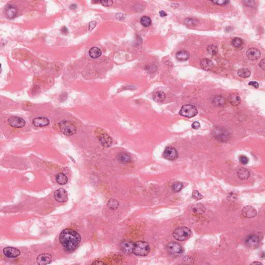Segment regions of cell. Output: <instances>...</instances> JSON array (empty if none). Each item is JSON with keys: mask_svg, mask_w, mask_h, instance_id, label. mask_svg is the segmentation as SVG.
I'll return each instance as SVG.
<instances>
[{"mask_svg": "<svg viewBox=\"0 0 265 265\" xmlns=\"http://www.w3.org/2000/svg\"><path fill=\"white\" fill-rule=\"evenodd\" d=\"M159 13H160V16L162 17H164L167 15V13L164 11H161Z\"/></svg>", "mask_w": 265, "mask_h": 265, "instance_id": "cell-48", "label": "cell"}, {"mask_svg": "<svg viewBox=\"0 0 265 265\" xmlns=\"http://www.w3.org/2000/svg\"><path fill=\"white\" fill-rule=\"evenodd\" d=\"M61 32L64 34H67L68 32H69V31H68L67 27H63L61 28Z\"/></svg>", "mask_w": 265, "mask_h": 265, "instance_id": "cell-47", "label": "cell"}, {"mask_svg": "<svg viewBox=\"0 0 265 265\" xmlns=\"http://www.w3.org/2000/svg\"><path fill=\"white\" fill-rule=\"evenodd\" d=\"M240 162H241L242 164L246 165L249 162V159L247 157L245 156H241L239 158Z\"/></svg>", "mask_w": 265, "mask_h": 265, "instance_id": "cell-39", "label": "cell"}, {"mask_svg": "<svg viewBox=\"0 0 265 265\" xmlns=\"http://www.w3.org/2000/svg\"><path fill=\"white\" fill-rule=\"evenodd\" d=\"M238 177L241 180H246L250 176V173L247 169L245 168H241L237 171Z\"/></svg>", "mask_w": 265, "mask_h": 265, "instance_id": "cell-22", "label": "cell"}, {"mask_svg": "<svg viewBox=\"0 0 265 265\" xmlns=\"http://www.w3.org/2000/svg\"><path fill=\"white\" fill-rule=\"evenodd\" d=\"M238 75L242 78H247L250 76L251 72L247 69H241L238 70Z\"/></svg>", "mask_w": 265, "mask_h": 265, "instance_id": "cell-31", "label": "cell"}, {"mask_svg": "<svg viewBox=\"0 0 265 265\" xmlns=\"http://www.w3.org/2000/svg\"><path fill=\"white\" fill-rule=\"evenodd\" d=\"M9 125L14 128H22L26 125V121L21 117L13 116L8 119Z\"/></svg>", "mask_w": 265, "mask_h": 265, "instance_id": "cell-8", "label": "cell"}, {"mask_svg": "<svg viewBox=\"0 0 265 265\" xmlns=\"http://www.w3.org/2000/svg\"><path fill=\"white\" fill-rule=\"evenodd\" d=\"M213 135L214 138L221 142H227L230 137V134L228 131L224 127H221L214 129L213 131Z\"/></svg>", "mask_w": 265, "mask_h": 265, "instance_id": "cell-5", "label": "cell"}, {"mask_svg": "<svg viewBox=\"0 0 265 265\" xmlns=\"http://www.w3.org/2000/svg\"><path fill=\"white\" fill-rule=\"evenodd\" d=\"M77 5L75 4H72L69 6V8L71 9H76Z\"/></svg>", "mask_w": 265, "mask_h": 265, "instance_id": "cell-49", "label": "cell"}, {"mask_svg": "<svg viewBox=\"0 0 265 265\" xmlns=\"http://www.w3.org/2000/svg\"><path fill=\"white\" fill-rule=\"evenodd\" d=\"M192 127L193 129H200V122L197 121H195L194 122H193V123L192 125Z\"/></svg>", "mask_w": 265, "mask_h": 265, "instance_id": "cell-41", "label": "cell"}, {"mask_svg": "<svg viewBox=\"0 0 265 265\" xmlns=\"http://www.w3.org/2000/svg\"><path fill=\"white\" fill-rule=\"evenodd\" d=\"M150 251V247L147 242L137 241L134 244L132 253L136 256H145L149 254Z\"/></svg>", "mask_w": 265, "mask_h": 265, "instance_id": "cell-2", "label": "cell"}, {"mask_svg": "<svg viewBox=\"0 0 265 265\" xmlns=\"http://www.w3.org/2000/svg\"><path fill=\"white\" fill-rule=\"evenodd\" d=\"M163 156L168 160L174 161L178 158V153L176 149L172 147H168L163 153Z\"/></svg>", "mask_w": 265, "mask_h": 265, "instance_id": "cell-9", "label": "cell"}, {"mask_svg": "<svg viewBox=\"0 0 265 265\" xmlns=\"http://www.w3.org/2000/svg\"><path fill=\"white\" fill-rule=\"evenodd\" d=\"M191 235L190 229L185 226L177 228L173 232V237L175 239L179 241H183L188 239Z\"/></svg>", "mask_w": 265, "mask_h": 265, "instance_id": "cell-3", "label": "cell"}, {"mask_svg": "<svg viewBox=\"0 0 265 265\" xmlns=\"http://www.w3.org/2000/svg\"><path fill=\"white\" fill-rule=\"evenodd\" d=\"M56 180L58 184L60 185H65L68 182V178L63 173H60L56 175Z\"/></svg>", "mask_w": 265, "mask_h": 265, "instance_id": "cell-24", "label": "cell"}, {"mask_svg": "<svg viewBox=\"0 0 265 265\" xmlns=\"http://www.w3.org/2000/svg\"><path fill=\"white\" fill-rule=\"evenodd\" d=\"M228 101L229 103L234 106H238L241 102L240 96L238 93H231L228 97Z\"/></svg>", "mask_w": 265, "mask_h": 265, "instance_id": "cell-19", "label": "cell"}, {"mask_svg": "<svg viewBox=\"0 0 265 265\" xmlns=\"http://www.w3.org/2000/svg\"><path fill=\"white\" fill-rule=\"evenodd\" d=\"M252 265H263V263H260V262H254V263H252Z\"/></svg>", "mask_w": 265, "mask_h": 265, "instance_id": "cell-50", "label": "cell"}, {"mask_svg": "<svg viewBox=\"0 0 265 265\" xmlns=\"http://www.w3.org/2000/svg\"><path fill=\"white\" fill-rule=\"evenodd\" d=\"M118 160L122 163H127L131 161V156L126 153H121L118 155Z\"/></svg>", "mask_w": 265, "mask_h": 265, "instance_id": "cell-29", "label": "cell"}, {"mask_svg": "<svg viewBox=\"0 0 265 265\" xmlns=\"http://www.w3.org/2000/svg\"><path fill=\"white\" fill-rule=\"evenodd\" d=\"M248 85H251V86L254 87L255 88H258L259 87V84H258L257 82L250 81L249 82Z\"/></svg>", "mask_w": 265, "mask_h": 265, "instance_id": "cell-43", "label": "cell"}, {"mask_svg": "<svg viewBox=\"0 0 265 265\" xmlns=\"http://www.w3.org/2000/svg\"><path fill=\"white\" fill-rule=\"evenodd\" d=\"M49 119L43 117L35 118L33 121V125L36 127H44L49 125Z\"/></svg>", "mask_w": 265, "mask_h": 265, "instance_id": "cell-17", "label": "cell"}, {"mask_svg": "<svg viewBox=\"0 0 265 265\" xmlns=\"http://www.w3.org/2000/svg\"><path fill=\"white\" fill-rule=\"evenodd\" d=\"M55 198L59 203H64L68 200L67 191L63 188H60L55 191Z\"/></svg>", "mask_w": 265, "mask_h": 265, "instance_id": "cell-11", "label": "cell"}, {"mask_svg": "<svg viewBox=\"0 0 265 265\" xmlns=\"http://www.w3.org/2000/svg\"><path fill=\"white\" fill-rule=\"evenodd\" d=\"M37 260L38 265H47L51 263L52 256L50 254L48 253H43L38 255Z\"/></svg>", "mask_w": 265, "mask_h": 265, "instance_id": "cell-13", "label": "cell"}, {"mask_svg": "<svg viewBox=\"0 0 265 265\" xmlns=\"http://www.w3.org/2000/svg\"><path fill=\"white\" fill-rule=\"evenodd\" d=\"M96 24V22H95V21H92V22H90V23L89 24V31L92 30L95 27Z\"/></svg>", "mask_w": 265, "mask_h": 265, "instance_id": "cell-42", "label": "cell"}, {"mask_svg": "<svg viewBox=\"0 0 265 265\" xmlns=\"http://www.w3.org/2000/svg\"><path fill=\"white\" fill-rule=\"evenodd\" d=\"M165 94L162 91H159V92L155 93L153 95V100L155 102H158V103H162V102H163L165 98Z\"/></svg>", "mask_w": 265, "mask_h": 265, "instance_id": "cell-27", "label": "cell"}, {"mask_svg": "<svg viewBox=\"0 0 265 265\" xmlns=\"http://www.w3.org/2000/svg\"><path fill=\"white\" fill-rule=\"evenodd\" d=\"M166 250L173 256H179L183 253V248L181 245L176 242H171L168 243Z\"/></svg>", "mask_w": 265, "mask_h": 265, "instance_id": "cell-7", "label": "cell"}, {"mask_svg": "<svg viewBox=\"0 0 265 265\" xmlns=\"http://www.w3.org/2000/svg\"><path fill=\"white\" fill-rule=\"evenodd\" d=\"M192 197L195 200H200L203 198V196H202V195L198 191H194L193 192Z\"/></svg>", "mask_w": 265, "mask_h": 265, "instance_id": "cell-37", "label": "cell"}, {"mask_svg": "<svg viewBox=\"0 0 265 265\" xmlns=\"http://www.w3.org/2000/svg\"><path fill=\"white\" fill-rule=\"evenodd\" d=\"M179 113L181 116L191 118L196 116L198 113V111L194 106L188 104L184 105L181 107Z\"/></svg>", "mask_w": 265, "mask_h": 265, "instance_id": "cell-6", "label": "cell"}, {"mask_svg": "<svg viewBox=\"0 0 265 265\" xmlns=\"http://www.w3.org/2000/svg\"><path fill=\"white\" fill-rule=\"evenodd\" d=\"M119 206V203L115 199H110L107 203V207L111 210H116Z\"/></svg>", "mask_w": 265, "mask_h": 265, "instance_id": "cell-28", "label": "cell"}, {"mask_svg": "<svg viewBox=\"0 0 265 265\" xmlns=\"http://www.w3.org/2000/svg\"><path fill=\"white\" fill-rule=\"evenodd\" d=\"M200 66L205 71H210L214 67V64L212 61L209 59L204 58L200 60Z\"/></svg>", "mask_w": 265, "mask_h": 265, "instance_id": "cell-18", "label": "cell"}, {"mask_svg": "<svg viewBox=\"0 0 265 265\" xmlns=\"http://www.w3.org/2000/svg\"><path fill=\"white\" fill-rule=\"evenodd\" d=\"M140 22L144 27H148L152 24V21L149 17L143 16L142 17V18L140 19Z\"/></svg>", "mask_w": 265, "mask_h": 265, "instance_id": "cell-32", "label": "cell"}, {"mask_svg": "<svg viewBox=\"0 0 265 265\" xmlns=\"http://www.w3.org/2000/svg\"><path fill=\"white\" fill-rule=\"evenodd\" d=\"M213 102L216 105H223L225 103V100L222 96H216L215 97Z\"/></svg>", "mask_w": 265, "mask_h": 265, "instance_id": "cell-34", "label": "cell"}, {"mask_svg": "<svg viewBox=\"0 0 265 265\" xmlns=\"http://www.w3.org/2000/svg\"><path fill=\"white\" fill-rule=\"evenodd\" d=\"M5 15L8 18H14L17 16V10L15 6L8 5L5 8Z\"/></svg>", "mask_w": 265, "mask_h": 265, "instance_id": "cell-21", "label": "cell"}, {"mask_svg": "<svg viewBox=\"0 0 265 265\" xmlns=\"http://www.w3.org/2000/svg\"><path fill=\"white\" fill-rule=\"evenodd\" d=\"M211 2H212L213 3L216 4L217 5L222 6L227 5V4L229 3V1H221V0L220 1H212Z\"/></svg>", "mask_w": 265, "mask_h": 265, "instance_id": "cell-36", "label": "cell"}, {"mask_svg": "<svg viewBox=\"0 0 265 265\" xmlns=\"http://www.w3.org/2000/svg\"><path fill=\"white\" fill-rule=\"evenodd\" d=\"M207 51L208 53L212 56L216 55L218 53V47L215 45L212 44L208 46L207 48Z\"/></svg>", "mask_w": 265, "mask_h": 265, "instance_id": "cell-30", "label": "cell"}, {"mask_svg": "<svg viewBox=\"0 0 265 265\" xmlns=\"http://www.w3.org/2000/svg\"><path fill=\"white\" fill-rule=\"evenodd\" d=\"M3 252L4 255L8 258L17 257L20 254V251L18 249L11 247H5Z\"/></svg>", "mask_w": 265, "mask_h": 265, "instance_id": "cell-12", "label": "cell"}, {"mask_svg": "<svg viewBox=\"0 0 265 265\" xmlns=\"http://www.w3.org/2000/svg\"><path fill=\"white\" fill-rule=\"evenodd\" d=\"M186 24L187 25H190V26H194L195 24H196V21L193 19H187L185 20Z\"/></svg>", "mask_w": 265, "mask_h": 265, "instance_id": "cell-40", "label": "cell"}, {"mask_svg": "<svg viewBox=\"0 0 265 265\" xmlns=\"http://www.w3.org/2000/svg\"><path fill=\"white\" fill-rule=\"evenodd\" d=\"M60 130L63 134L66 136H72L76 132V126L71 122L63 120L59 123Z\"/></svg>", "mask_w": 265, "mask_h": 265, "instance_id": "cell-4", "label": "cell"}, {"mask_svg": "<svg viewBox=\"0 0 265 265\" xmlns=\"http://www.w3.org/2000/svg\"><path fill=\"white\" fill-rule=\"evenodd\" d=\"M134 244L132 241H125L122 242L120 247L121 250L127 254H129L131 253H132V249L134 247Z\"/></svg>", "mask_w": 265, "mask_h": 265, "instance_id": "cell-20", "label": "cell"}, {"mask_svg": "<svg viewBox=\"0 0 265 265\" xmlns=\"http://www.w3.org/2000/svg\"><path fill=\"white\" fill-rule=\"evenodd\" d=\"M102 51L97 47H93L89 50V55L93 59H96L102 55Z\"/></svg>", "mask_w": 265, "mask_h": 265, "instance_id": "cell-23", "label": "cell"}, {"mask_svg": "<svg viewBox=\"0 0 265 265\" xmlns=\"http://www.w3.org/2000/svg\"><path fill=\"white\" fill-rule=\"evenodd\" d=\"M184 187V184L181 182H176L172 185V190L174 192H178L181 191Z\"/></svg>", "mask_w": 265, "mask_h": 265, "instance_id": "cell-35", "label": "cell"}, {"mask_svg": "<svg viewBox=\"0 0 265 265\" xmlns=\"http://www.w3.org/2000/svg\"><path fill=\"white\" fill-rule=\"evenodd\" d=\"M246 245L250 248H256L259 245L260 239L256 235H250L247 236L245 240Z\"/></svg>", "mask_w": 265, "mask_h": 265, "instance_id": "cell-10", "label": "cell"}, {"mask_svg": "<svg viewBox=\"0 0 265 265\" xmlns=\"http://www.w3.org/2000/svg\"><path fill=\"white\" fill-rule=\"evenodd\" d=\"M193 212L196 214H202L205 212L206 208L201 203H198L193 207Z\"/></svg>", "mask_w": 265, "mask_h": 265, "instance_id": "cell-26", "label": "cell"}, {"mask_svg": "<svg viewBox=\"0 0 265 265\" xmlns=\"http://www.w3.org/2000/svg\"><path fill=\"white\" fill-rule=\"evenodd\" d=\"M81 240L80 234L76 231L71 229H64L59 236L60 243L68 252L73 251L76 249Z\"/></svg>", "mask_w": 265, "mask_h": 265, "instance_id": "cell-1", "label": "cell"}, {"mask_svg": "<svg viewBox=\"0 0 265 265\" xmlns=\"http://www.w3.org/2000/svg\"><path fill=\"white\" fill-rule=\"evenodd\" d=\"M257 211L254 209V208L250 206H247L246 207H244L242 210V214L245 218H254L257 216Z\"/></svg>", "mask_w": 265, "mask_h": 265, "instance_id": "cell-14", "label": "cell"}, {"mask_svg": "<svg viewBox=\"0 0 265 265\" xmlns=\"http://www.w3.org/2000/svg\"><path fill=\"white\" fill-rule=\"evenodd\" d=\"M92 264L93 265H106V264H107V263H104L103 261L96 260V261H94V262Z\"/></svg>", "mask_w": 265, "mask_h": 265, "instance_id": "cell-46", "label": "cell"}, {"mask_svg": "<svg viewBox=\"0 0 265 265\" xmlns=\"http://www.w3.org/2000/svg\"><path fill=\"white\" fill-rule=\"evenodd\" d=\"M259 65H260V67L261 68V69H263V71H265V59H264L261 60V61L260 62Z\"/></svg>", "mask_w": 265, "mask_h": 265, "instance_id": "cell-45", "label": "cell"}, {"mask_svg": "<svg viewBox=\"0 0 265 265\" xmlns=\"http://www.w3.org/2000/svg\"><path fill=\"white\" fill-rule=\"evenodd\" d=\"M244 3L245 4V5L248 6H253L254 5V1H244Z\"/></svg>", "mask_w": 265, "mask_h": 265, "instance_id": "cell-44", "label": "cell"}, {"mask_svg": "<svg viewBox=\"0 0 265 265\" xmlns=\"http://www.w3.org/2000/svg\"><path fill=\"white\" fill-rule=\"evenodd\" d=\"M231 44L232 46L236 48H239L241 47L243 45V40L241 38L236 37L234 38L231 41Z\"/></svg>", "mask_w": 265, "mask_h": 265, "instance_id": "cell-33", "label": "cell"}, {"mask_svg": "<svg viewBox=\"0 0 265 265\" xmlns=\"http://www.w3.org/2000/svg\"><path fill=\"white\" fill-rule=\"evenodd\" d=\"M100 3L103 5L105 6H110L113 5V1H110V0H108V1H101Z\"/></svg>", "mask_w": 265, "mask_h": 265, "instance_id": "cell-38", "label": "cell"}, {"mask_svg": "<svg viewBox=\"0 0 265 265\" xmlns=\"http://www.w3.org/2000/svg\"><path fill=\"white\" fill-rule=\"evenodd\" d=\"M247 58L251 60H256L260 57V51L255 48H251L248 49L246 53Z\"/></svg>", "mask_w": 265, "mask_h": 265, "instance_id": "cell-15", "label": "cell"}, {"mask_svg": "<svg viewBox=\"0 0 265 265\" xmlns=\"http://www.w3.org/2000/svg\"><path fill=\"white\" fill-rule=\"evenodd\" d=\"M98 138L101 144L106 147H109L113 143L112 138L106 133L100 135Z\"/></svg>", "mask_w": 265, "mask_h": 265, "instance_id": "cell-16", "label": "cell"}, {"mask_svg": "<svg viewBox=\"0 0 265 265\" xmlns=\"http://www.w3.org/2000/svg\"><path fill=\"white\" fill-rule=\"evenodd\" d=\"M190 56V55L187 51L185 50H181L177 53L176 58L178 60L184 61L188 60Z\"/></svg>", "mask_w": 265, "mask_h": 265, "instance_id": "cell-25", "label": "cell"}]
</instances>
